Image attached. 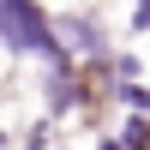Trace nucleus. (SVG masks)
<instances>
[{
	"mask_svg": "<svg viewBox=\"0 0 150 150\" xmlns=\"http://www.w3.org/2000/svg\"><path fill=\"white\" fill-rule=\"evenodd\" d=\"M0 42L12 54H42V60L60 54V36L36 0H0Z\"/></svg>",
	"mask_w": 150,
	"mask_h": 150,
	"instance_id": "1",
	"label": "nucleus"
},
{
	"mask_svg": "<svg viewBox=\"0 0 150 150\" xmlns=\"http://www.w3.org/2000/svg\"><path fill=\"white\" fill-rule=\"evenodd\" d=\"M60 36H72V48H66V54H108V36L102 30H96V24L90 18H60Z\"/></svg>",
	"mask_w": 150,
	"mask_h": 150,
	"instance_id": "2",
	"label": "nucleus"
},
{
	"mask_svg": "<svg viewBox=\"0 0 150 150\" xmlns=\"http://www.w3.org/2000/svg\"><path fill=\"white\" fill-rule=\"evenodd\" d=\"M120 144H126V150H150V114H132L126 132H120Z\"/></svg>",
	"mask_w": 150,
	"mask_h": 150,
	"instance_id": "3",
	"label": "nucleus"
},
{
	"mask_svg": "<svg viewBox=\"0 0 150 150\" xmlns=\"http://www.w3.org/2000/svg\"><path fill=\"white\" fill-rule=\"evenodd\" d=\"M132 30H150V0H138V6H132Z\"/></svg>",
	"mask_w": 150,
	"mask_h": 150,
	"instance_id": "4",
	"label": "nucleus"
},
{
	"mask_svg": "<svg viewBox=\"0 0 150 150\" xmlns=\"http://www.w3.org/2000/svg\"><path fill=\"white\" fill-rule=\"evenodd\" d=\"M0 150H6V132H0Z\"/></svg>",
	"mask_w": 150,
	"mask_h": 150,
	"instance_id": "5",
	"label": "nucleus"
}]
</instances>
